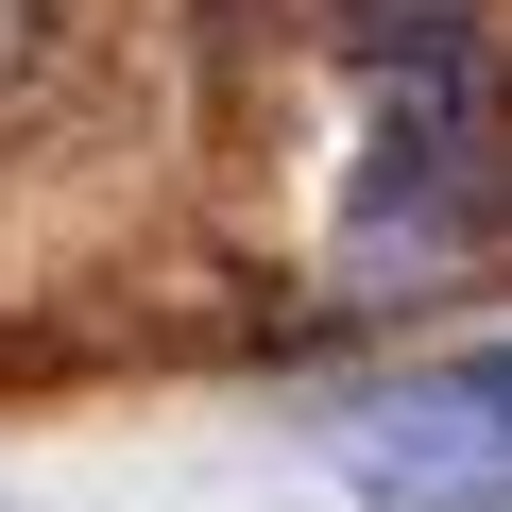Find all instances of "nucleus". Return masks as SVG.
<instances>
[{
	"instance_id": "1",
	"label": "nucleus",
	"mask_w": 512,
	"mask_h": 512,
	"mask_svg": "<svg viewBox=\"0 0 512 512\" xmlns=\"http://www.w3.org/2000/svg\"><path fill=\"white\" fill-rule=\"evenodd\" d=\"M342 478L376 512H512V342L359 393L342 410Z\"/></svg>"
}]
</instances>
